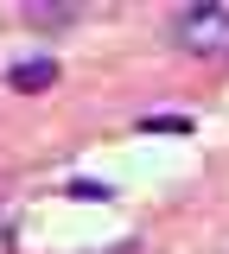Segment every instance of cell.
Instances as JSON below:
<instances>
[{"label":"cell","instance_id":"1","mask_svg":"<svg viewBox=\"0 0 229 254\" xmlns=\"http://www.w3.org/2000/svg\"><path fill=\"white\" fill-rule=\"evenodd\" d=\"M223 38H229V13H223V6H210V0L172 13V45H178V51H217Z\"/></svg>","mask_w":229,"mask_h":254},{"label":"cell","instance_id":"2","mask_svg":"<svg viewBox=\"0 0 229 254\" xmlns=\"http://www.w3.org/2000/svg\"><path fill=\"white\" fill-rule=\"evenodd\" d=\"M6 83H13L19 95H45L51 83H58V64L51 58H19L13 70H6Z\"/></svg>","mask_w":229,"mask_h":254},{"label":"cell","instance_id":"3","mask_svg":"<svg viewBox=\"0 0 229 254\" xmlns=\"http://www.w3.org/2000/svg\"><path fill=\"white\" fill-rule=\"evenodd\" d=\"M147 133H191V115H147Z\"/></svg>","mask_w":229,"mask_h":254}]
</instances>
